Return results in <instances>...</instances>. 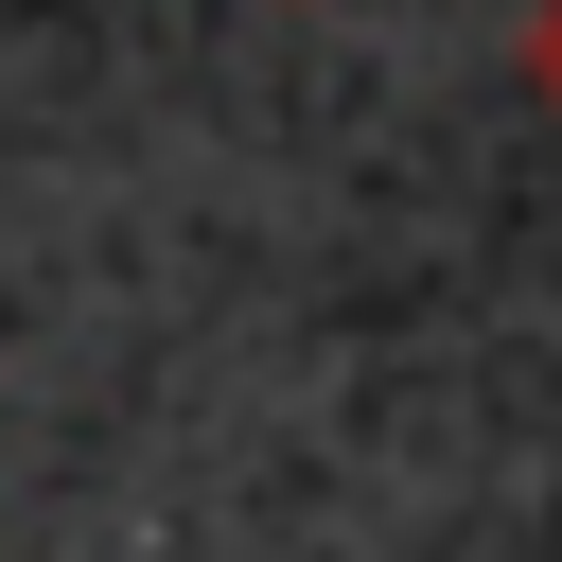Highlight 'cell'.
<instances>
[{"label":"cell","instance_id":"obj_1","mask_svg":"<svg viewBox=\"0 0 562 562\" xmlns=\"http://www.w3.org/2000/svg\"><path fill=\"white\" fill-rule=\"evenodd\" d=\"M509 88H527V105L562 123V0H527V35H509Z\"/></svg>","mask_w":562,"mask_h":562}]
</instances>
